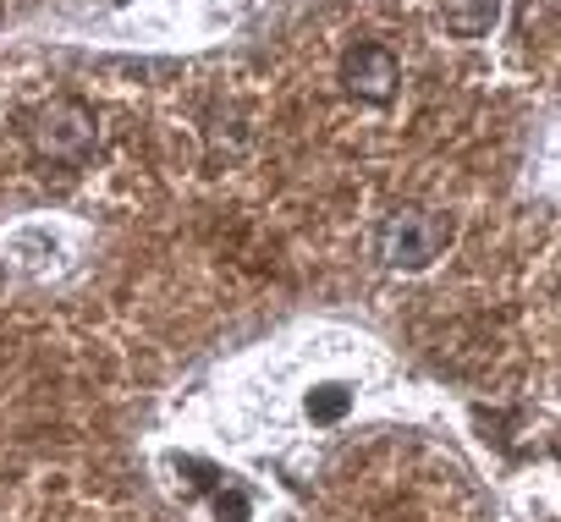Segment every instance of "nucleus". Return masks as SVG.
Listing matches in <instances>:
<instances>
[{
	"mask_svg": "<svg viewBox=\"0 0 561 522\" xmlns=\"http://www.w3.org/2000/svg\"><path fill=\"white\" fill-rule=\"evenodd\" d=\"M215 517L220 522H248V495L242 489H215Z\"/></svg>",
	"mask_w": 561,
	"mask_h": 522,
	"instance_id": "nucleus-6",
	"label": "nucleus"
},
{
	"mask_svg": "<svg viewBox=\"0 0 561 522\" xmlns=\"http://www.w3.org/2000/svg\"><path fill=\"white\" fill-rule=\"evenodd\" d=\"M446 242H451V220L435 209H397L375 231V253L386 270H424L440 258Z\"/></svg>",
	"mask_w": 561,
	"mask_h": 522,
	"instance_id": "nucleus-2",
	"label": "nucleus"
},
{
	"mask_svg": "<svg viewBox=\"0 0 561 522\" xmlns=\"http://www.w3.org/2000/svg\"><path fill=\"white\" fill-rule=\"evenodd\" d=\"M495 18H501V0H440V23H446L457 39L490 34Z\"/></svg>",
	"mask_w": 561,
	"mask_h": 522,
	"instance_id": "nucleus-4",
	"label": "nucleus"
},
{
	"mask_svg": "<svg viewBox=\"0 0 561 522\" xmlns=\"http://www.w3.org/2000/svg\"><path fill=\"white\" fill-rule=\"evenodd\" d=\"M347 407H353V391H347V385H320V391L309 396V418H314V424H336Z\"/></svg>",
	"mask_w": 561,
	"mask_h": 522,
	"instance_id": "nucleus-5",
	"label": "nucleus"
},
{
	"mask_svg": "<svg viewBox=\"0 0 561 522\" xmlns=\"http://www.w3.org/2000/svg\"><path fill=\"white\" fill-rule=\"evenodd\" d=\"M28 143L45 165H83L100 143V116L83 100H45L28 116Z\"/></svg>",
	"mask_w": 561,
	"mask_h": 522,
	"instance_id": "nucleus-1",
	"label": "nucleus"
},
{
	"mask_svg": "<svg viewBox=\"0 0 561 522\" xmlns=\"http://www.w3.org/2000/svg\"><path fill=\"white\" fill-rule=\"evenodd\" d=\"M342 83H347V94H358L369 105H386L397 94V83H402V67H397V56L386 45H353L342 56Z\"/></svg>",
	"mask_w": 561,
	"mask_h": 522,
	"instance_id": "nucleus-3",
	"label": "nucleus"
}]
</instances>
